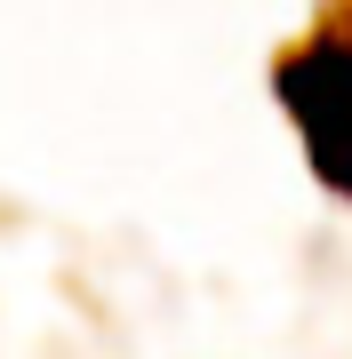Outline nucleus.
I'll use <instances>...</instances> for the list:
<instances>
[{
	"label": "nucleus",
	"instance_id": "nucleus-1",
	"mask_svg": "<svg viewBox=\"0 0 352 359\" xmlns=\"http://www.w3.org/2000/svg\"><path fill=\"white\" fill-rule=\"evenodd\" d=\"M273 96L304 144V168L337 200H352V25L320 16L304 40H288L273 65Z\"/></svg>",
	"mask_w": 352,
	"mask_h": 359
}]
</instances>
